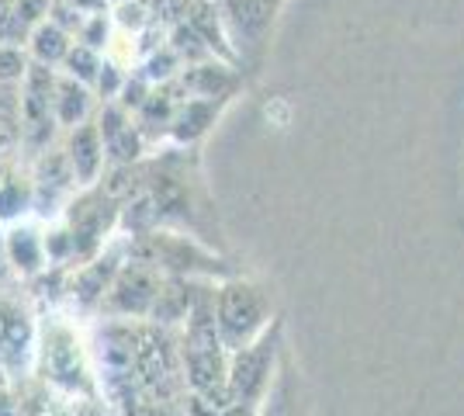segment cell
I'll use <instances>...</instances> for the list:
<instances>
[{
  "instance_id": "6",
  "label": "cell",
  "mask_w": 464,
  "mask_h": 416,
  "mask_svg": "<svg viewBox=\"0 0 464 416\" xmlns=\"http://www.w3.org/2000/svg\"><path fill=\"white\" fill-rule=\"evenodd\" d=\"M281 7L285 0H215L232 63L246 73H256L267 60Z\"/></svg>"
},
{
  "instance_id": "13",
  "label": "cell",
  "mask_w": 464,
  "mask_h": 416,
  "mask_svg": "<svg viewBox=\"0 0 464 416\" xmlns=\"http://www.w3.org/2000/svg\"><path fill=\"white\" fill-rule=\"evenodd\" d=\"M59 146H63V153L70 160V170H73L80 188L101 184L104 170H108V153H104V139H101V129H97L94 119L77 125V129H70Z\"/></svg>"
},
{
  "instance_id": "4",
  "label": "cell",
  "mask_w": 464,
  "mask_h": 416,
  "mask_svg": "<svg viewBox=\"0 0 464 416\" xmlns=\"http://www.w3.org/2000/svg\"><path fill=\"white\" fill-rule=\"evenodd\" d=\"M129 239V260L150 264L160 275L174 277H198V281H222V277L243 275L222 250L201 243L191 233L177 229H150Z\"/></svg>"
},
{
  "instance_id": "15",
  "label": "cell",
  "mask_w": 464,
  "mask_h": 416,
  "mask_svg": "<svg viewBox=\"0 0 464 416\" xmlns=\"http://www.w3.org/2000/svg\"><path fill=\"white\" fill-rule=\"evenodd\" d=\"M104 101L94 94V87H87V83H80V80L66 77V73H59L56 77V91H53V111H56V121L63 132H70V129H77L83 121L97 119V108H101Z\"/></svg>"
},
{
  "instance_id": "11",
  "label": "cell",
  "mask_w": 464,
  "mask_h": 416,
  "mask_svg": "<svg viewBox=\"0 0 464 416\" xmlns=\"http://www.w3.org/2000/svg\"><path fill=\"white\" fill-rule=\"evenodd\" d=\"M4 247H7V260L14 267L18 281H32L42 271H49V257H45V222L42 218H21L4 226Z\"/></svg>"
},
{
  "instance_id": "22",
  "label": "cell",
  "mask_w": 464,
  "mask_h": 416,
  "mask_svg": "<svg viewBox=\"0 0 464 416\" xmlns=\"http://www.w3.org/2000/svg\"><path fill=\"white\" fill-rule=\"evenodd\" d=\"M0 416H24L18 399V382L0 368Z\"/></svg>"
},
{
  "instance_id": "14",
  "label": "cell",
  "mask_w": 464,
  "mask_h": 416,
  "mask_svg": "<svg viewBox=\"0 0 464 416\" xmlns=\"http://www.w3.org/2000/svg\"><path fill=\"white\" fill-rule=\"evenodd\" d=\"M180 87L188 91V98H208V101H226L236 94V87L243 83V73H236V66H222L215 60L188 63L180 73Z\"/></svg>"
},
{
  "instance_id": "2",
  "label": "cell",
  "mask_w": 464,
  "mask_h": 416,
  "mask_svg": "<svg viewBox=\"0 0 464 416\" xmlns=\"http://www.w3.org/2000/svg\"><path fill=\"white\" fill-rule=\"evenodd\" d=\"M35 378L49 385L53 396L63 399H104L97 382L91 343L80 337L77 323L49 309L39 316V354H35Z\"/></svg>"
},
{
  "instance_id": "23",
  "label": "cell",
  "mask_w": 464,
  "mask_h": 416,
  "mask_svg": "<svg viewBox=\"0 0 464 416\" xmlns=\"http://www.w3.org/2000/svg\"><path fill=\"white\" fill-rule=\"evenodd\" d=\"M115 4H125V0H115Z\"/></svg>"
},
{
  "instance_id": "17",
  "label": "cell",
  "mask_w": 464,
  "mask_h": 416,
  "mask_svg": "<svg viewBox=\"0 0 464 416\" xmlns=\"http://www.w3.org/2000/svg\"><path fill=\"white\" fill-rule=\"evenodd\" d=\"M73 35L66 32V28H59L56 21H42L39 28L28 35V56H32V63H42V66H53V70H59L63 63H66V56H70V49H73Z\"/></svg>"
},
{
  "instance_id": "18",
  "label": "cell",
  "mask_w": 464,
  "mask_h": 416,
  "mask_svg": "<svg viewBox=\"0 0 464 416\" xmlns=\"http://www.w3.org/2000/svg\"><path fill=\"white\" fill-rule=\"evenodd\" d=\"M302 378L295 372V361L291 354H285V364H281V375H277V385L274 392L264 402V416H305V406H302Z\"/></svg>"
},
{
  "instance_id": "9",
  "label": "cell",
  "mask_w": 464,
  "mask_h": 416,
  "mask_svg": "<svg viewBox=\"0 0 464 416\" xmlns=\"http://www.w3.org/2000/svg\"><path fill=\"white\" fill-rule=\"evenodd\" d=\"M160 288H163L160 271L139 260H125L97 309V319H150Z\"/></svg>"
},
{
  "instance_id": "1",
  "label": "cell",
  "mask_w": 464,
  "mask_h": 416,
  "mask_svg": "<svg viewBox=\"0 0 464 416\" xmlns=\"http://www.w3.org/2000/svg\"><path fill=\"white\" fill-rule=\"evenodd\" d=\"M101 184L121 205V237L177 229L226 254L222 222L201 174L198 146H167L163 153L129 167H108Z\"/></svg>"
},
{
  "instance_id": "12",
  "label": "cell",
  "mask_w": 464,
  "mask_h": 416,
  "mask_svg": "<svg viewBox=\"0 0 464 416\" xmlns=\"http://www.w3.org/2000/svg\"><path fill=\"white\" fill-rule=\"evenodd\" d=\"M35 216V178L32 160L21 153L0 160V226Z\"/></svg>"
},
{
  "instance_id": "8",
  "label": "cell",
  "mask_w": 464,
  "mask_h": 416,
  "mask_svg": "<svg viewBox=\"0 0 464 416\" xmlns=\"http://www.w3.org/2000/svg\"><path fill=\"white\" fill-rule=\"evenodd\" d=\"M35 354H39V316L32 309V298L14 288H0V368L21 382L35 375Z\"/></svg>"
},
{
  "instance_id": "20",
  "label": "cell",
  "mask_w": 464,
  "mask_h": 416,
  "mask_svg": "<svg viewBox=\"0 0 464 416\" xmlns=\"http://www.w3.org/2000/svg\"><path fill=\"white\" fill-rule=\"evenodd\" d=\"M28 21L21 18L18 0H0V45H28Z\"/></svg>"
},
{
  "instance_id": "7",
  "label": "cell",
  "mask_w": 464,
  "mask_h": 416,
  "mask_svg": "<svg viewBox=\"0 0 464 416\" xmlns=\"http://www.w3.org/2000/svg\"><path fill=\"white\" fill-rule=\"evenodd\" d=\"M59 218H63L66 229L73 233L77 264H87V260L97 257L108 243H115V239L121 237V205H118V198L104 184L80 188L77 198L66 205V212ZM77 264H73V267H77Z\"/></svg>"
},
{
  "instance_id": "10",
  "label": "cell",
  "mask_w": 464,
  "mask_h": 416,
  "mask_svg": "<svg viewBox=\"0 0 464 416\" xmlns=\"http://www.w3.org/2000/svg\"><path fill=\"white\" fill-rule=\"evenodd\" d=\"M32 178H35V218H42V222H53L63 216L66 205L77 198L80 191L63 146H53L39 160H32Z\"/></svg>"
},
{
  "instance_id": "3",
  "label": "cell",
  "mask_w": 464,
  "mask_h": 416,
  "mask_svg": "<svg viewBox=\"0 0 464 416\" xmlns=\"http://www.w3.org/2000/svg\"><path fill=\"white\" fill-rule=\"evenodd\" d=\"M215 330L226 343V351H243L256 337H264L277 323V298L267 281L250 275H232L215 281L212 292Z\"/></svg>"
},
{
  "instance_id": "5",
  "label": "cell",
  "mask_w": 464,
  "mask_h": 416,
  "mask_svg": "<svg viewBox=\"0 0 464 416\" xmlns=\"http://www.w3.org/2000/svg\"><path fill=\"white\" fill-rule=\"evenodd\" d=\"M285 323L277 319L264 337H256L250 347L229 354V385H226V402L229 406H253L264 410L267 396L277 385L281 364H285Z\"/></svg>"
},
{
  "instance_id": "16",
  "label": "cell",
  "mask_w": 464,
  "mask_h": 416,
  "mask_svg": "<svg viewBox=\"0 0 464 416\" xmlns=\"http://www.w3.org/2000/svg\"><path fill=\"white\" fill-rule=\"evenodd\" d=\"M226 101H208V98H184V104L177 108L174 121H170V132L167 139L174 146H198L201 136L215 125V119L222 115Z\"/></svg>"
},
{
  "instance_id": "19",
  "label": "cell",
  "mask_w": 464,
  "mask_h": 416,
  "mask_svg": "<svg viewBox=\"0 0 464 416\" xmlns=\"http://www.w3.org/2000/svg\"><path fill=\"white\" fill-rule=\"evenodd\" d=\"M101 70H104V56H101L97 49H91V45H83V42H73V49H70L66 63L59 66V73L80 80V83H87V87H97Z\"/></svg>"
},
{
  "instance_id": "21",
  "label": "cell",
  "mask_w": 464,
  "mask_h": 416,
  "mask_svg": "<svg viewBox=\"0 0 464 416\" xmlns=\"http://www.w3.org/2000/svg\"><path fill=\"white\" fill-rule=\"evenodd\" d=\"M28 70H32L28 49H21V45H0V83L21 87L24 77H28Z\"/></svg>"
}]
</instances>
